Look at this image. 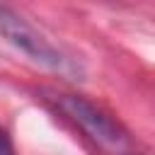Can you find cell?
<instances>
[{"label":"cell","instance_id":"cell-1","mask_svg":"<svg viewBox=\"0 0 155 155\" xmlns=\"http://www.w3.org/2000/svg\"><path fill=\"white\" fill-rule=\"evenodd\" d=\"M0 36L5 41H10L12 46H17L19 51H24L36 63H41L61 75H70V78L80 75V68L61 48H56L41 31H36L22 15H17L7 5H0Z\"/></svg>","mask_w":155,"mask_h":155},{"label":"cell","instance_id":"cell-3","mask_svg":"<svg viewBox=\"0 0 155 155\" xmlns=\"http://www.w3.org/2000/svg\"><path fill=\"white\" fill-rule=\"evenodd\" d=\"M0 155H12V145H10V138L5 136V131L0 128Z\"/></svg>","mask_w":155,"mask_h":155},{"label":"cell","instance_id":"cell-2","mask_svg":"<svg viewBox=\"0 0 155 155\" xmlns=\"http://www.w3.org/2000/svg\"><path fill=\"white\" fill-rule=\"evenodd\" d=\"M61 109L104 150L114 153V155H138L133 153V145L128 140V136L124 133V128L109 119L102 109H97L94 104H90L82 97H63L61 99Z\"/></svg>","mask_w":155,"mask_h":155}]
</instances>
